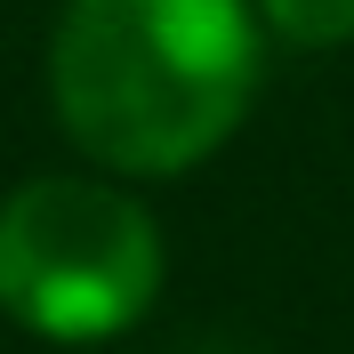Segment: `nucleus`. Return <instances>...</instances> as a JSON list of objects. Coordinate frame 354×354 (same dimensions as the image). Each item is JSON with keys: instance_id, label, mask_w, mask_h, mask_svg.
Instances as JSON below:
<instances>
[{"instance_id": "1", "label": "nucleus", "mask_w": 354, "mask_h": 354, "mask_svg": "<svg viewBox=\"0 0 354 354\" xmlns=\"http://www.w3.org/2000/svg\"><path fill=\"white\" fill-rule=\"evenodd\" d=\"M258 97L250 0H65L48 105L105 177H185Z\"/></svg>"}, {"instance_id": "3", "label": "nucleus", "mask_w": 354, "mask_h": 354, "mask_svg": "<svg viewBox=\"0 0 354 354\" xmlns=\"http://www.w3.org/2000/svg\"><path fill=\"white\" fill-rule=\"evenodd\" d=\"M258 8H266V24H274L282 41H298V48L354 41V0H258Z\"/></svg>"}, {"instance_id": "2", "label": "nucleus", "mask_w": 354, "mask_h": 354, "mask_svg": "<svg viewBox=\"0 0 354 354\" xmlns=\"http://www.w3.org/2000/svg\"><path fill=\"white\" fill-rule=\"evenodd\" d=\"M161 225L113 177H24L0 201V314L48 346H97L161 298Z\"/></svg>"}]
</instances>
